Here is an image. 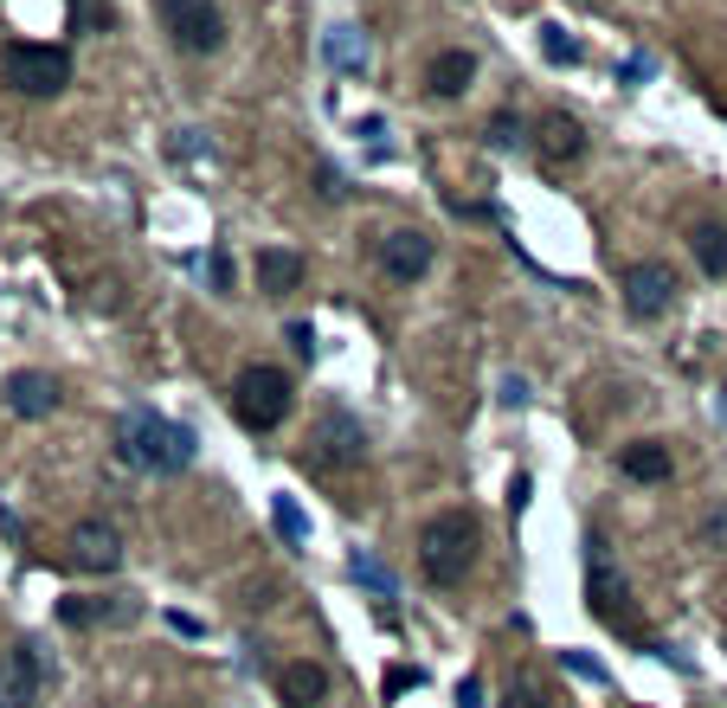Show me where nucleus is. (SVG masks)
<instances>
[{"mask_svg":"<svg viewBox=\"0 0 727 708\" xmlns=\"http://www.w3.org/2000/svg\"><path fill=\"white\" fill-rule=\"evenodd\" d=\"M618 290H625V309H631L638 322H656V316H669V309H676L682 278H676L663 258H638V265H625V271H618Z\"/></svg>","mask_w":727,"mask_h":708,"instance_id":"6","label":"nucleus"},{"mask_svg":"<svg viewBox=\"0 0 727 708\" xmlns=\"http://www.w3.org/2000/svg\"><path fill=\"white\" fill-rule=\"evenodd\" d=\"M322 52H329L335 71H367V39L355 26H329V33H322Z\"/></svg>","mask_w":727,"mask_h":708,"instance_id":"18","label":"nucleus"},{"mask_svg":"<svg viewBox=\"0 0 727 708\" xmlns=\"http://www.w3.org/2000/svg\"><path fill=\"white\" fill-rule=\"evenodd\" d=\"M722 419H727V387H722Z\"/></svg>","mask_w":727,"mask_h":708,"instance_id":"31","label":"nucleus"},{"mask_svg":"<svg viewBox=\"0 0 727 708\" xmlns=\"http://www.w3.org/2000/svg\"><path fill=\"white\" fill-rule=\"evenodd\" d=\"M251 278H258L264 296H296L303 278H309V265H303V252H291V245H264V252L251 258Z\"/></svg>","mask_w":727,"mask_h":708,"instance_id":"13","label":"nucleus"},{"mask_svg":"<svg viewBox=\"0 0 727 708\" xmlns=\"http://www.w3.org/2000/svg\"><path fill=\"white\" fill-rule=\"evenodd\" d=\"M0 84L20 90V97H59L72 84V52L65 46H0Z\"/></svg>","mask_w":727,"mask_h":708,"instance_id":"3","label":"nucleus"},{"mask_svg":"<svg viewBox=\"0 0 727 708\" xmlns=\"http://www.w3.org/2000/svg\"><path fill=\"white\" fill-rule=\"evenodd\" d=\"M560 663H567L574 676H586V683H605V670H599L592 657H580V650H560Z\"/></svg>","mask_w":727,"mask_h":708,"instance_id":"24","label":"nucleus"},{"mask_svg":"<svg viewBox=\"0 0 727 708\" xmlns=\"http://www.w3.org/2000/svg\"><path fill=\"white\" fill-rule=\"evenodd\" d=\"M291 349H296V354L316 349V329H309V322H291Z\"/></svg>","mask_w":727,"mask_h":708,"instance_id":"28","label":"nucleus"},{"mask_svg":"<svg viewBox=\"0 0 727 708\" xmlns=\"http://www.w3.org/2000/svg\"><path fill=\"white\" fill-rule=\"evenodd\" d=\"M490 142H496V148H521V123H515V117H496V123H490Z\"/></svg>","mask_w":727,"mask_h":708,"instance_id":"25","label":"nucleus"},{"mask_svg":"<svg viewBox=\"0 0 727 708\" xmlns=\"http://www.w3.org/2000/svg\"><path fill=\"white\" fill-rule=\"evenodd\" d=\"M39 696H46V657H39V644L0 650V708H39Z\"/></svg>","mask_w":727,"mask_h":708,"instance_id":"8","label":"nucleus"},{"mask_svg":"<svg viewBox=\"0 0 727 708\" xmlns=\"http://www.w3.org/2000/svg\"><path fill=\"white\" fill-rule=\"evenodd\" d=\"M432 232H419V225H399V232H386L380 245H373V258H380V271L393 283H419L432 271Z\"/></svg>","mask_w":727,"mask_h":708,"instance_id":"9","label":"nucleus"},{"mask_svg":"<svg viewBox=\"0 0 727 708\" xmlns=\"http://www.w3.org/2000/svg\"><path fill=\"white\" fill-rule=\"evenodd\" d=\"M605 541L592 535V612L612 625V632H625L631 644H651V632H644V619L631 612V599H625V586H612V573H605V554H599Z\"/></svg>","mask_w":727,"mask_h":708,"instance_id":"10","label":"nucleus"},{"mask_svg":"<svg viewBox=\"0 0 727 708\" xmlns=\"http://www.w3.org/2000/svg\"><path fill=\"white\" fill-rule=\"evenodd\" d=\"M457 708H483V676H464V683H457Z\"/></svg>","mask_w":727,"mask_h":708,"instance_id":"26","label":"nucleus"},{"mask_svg":"<svg viewBox=\"0 0 727 708\" xmlns=\"http://www.w3.org/2000/svg\"><path fill=\"white\" fill-rule=\"evenodd\" d=\"M618 471H625L631 484H669V444H656V438L625 444V451H618Z\"/></svg>","mask_w":727,"mask_h":708,"instance_id":"16","label":"nucleus"},{"mask_svg":"<svg viewBox=\"0 0 727 708\" xmlns=\"http://www.w3.org/2000/svg\"><path fill=\"white\" fill-rule=\"evenodd\" d=\"M291 400H296L291 374H284V367H264V361L245 367L238 387H232V413H238L245 431H278V425L291 419Z\"/></svg>","mask_w":727,"mask_h":708,"instance_id":"4","label":"nucleus"},{"mask_svg":"<svg viewBox=\"0 0 727 708\" xmlns=\"http://www.w3.org/2000/svg\"><path fill=\"white\" fill-rule=\"evenodd\" d=\"M278 696H284L291 708H316L322 696H329V670H322L316 657H296V663L278 670Z\"/></svg>","mask_w":727,"mask_h":708,"instance_id":"15","label":"nucleus"},{"mask_svg":"<svg viewBox=\"0 0 727 708\" xmlns=\"http://www.w3.org/2000/svg\"><path fill=\"white\" fill-rule=\"evenodd\" d=\"M316 181H322V200H342V194H348V187H342V174H335V168H329V161H322V168H316Z\"/></svg>","mask_w":727,"mask_h":708,"instance_id":"27","label":"nucleus"},{"mask_svg":"<svg viewBox=\"0 0 727 708\" xmlns=\"http://www.w3.org/2000/svg\"><path fill=\"white\" fill-rule=\"evenodd\" d=\"M309 457L322 464V471H342V464H361L367 457V431L355 413H342V406H329L322 425H316V438H309Z\"/></svg>","mask_w":727,"mask_h":708,"instance_id":"7","label":"nucleus"},{"mask_svg":"<svg viewBox=\"0 0 727 708\" xmlns=\"http://www.w3.org/2000/svg\"><path fill=\"white\" fill-rule=\"evenodd\" d=\"M521 708H554V703H547L541 689H521Z\"/></svg>","mask_w":727,"mask_h":708,"instance_id":"30","label":"nucleus"},{"mask_svg":"<svg viewBox=\"0 0 727 708\" xmlns=\"http://www.w3.org/2000/svg\"><path fill=\"white\" fill-rule=\"evenodd\" d=\"M477 561V515L470 509H438L419 528V566L432 586H464V573Z\"/></svg>","mask_w":727,"mask_h":708,"instance_id":"2","label":"nucleus"},{"mask_svg":"<svg viewBox=\"0 0 727 708\" xmlns=\"http://www.w3.org/2000/svg\"><path fill=\"white\" fill-rule=\"evenodd\" d=\"M348 573H355L361 586H373L380 599H399V586H393V573H386V566L373 561V554H355V561H348Z\"/></svg>","mask_w":727,"mask_h":708,"instance_id":"22","label":"nucleus"},{"mask_svg":"<svg viewBox=\"0 0 727 708\" xmlns=\"http://www.w3.org/2000/svg\"><path fill=\"white\" fill-rule=\"evenodd\" d=\"M155 13H161V33L181 46V52H219L225 46V13H219V0H155Z\"/></svg>","mask_w":727,"mask_h":708,"instance_id":"5","label":"nucleus"},{"mask_svg":"<svg viewBox=\"0 0 727 708\" xmlns=\"http://www.w3.org/2000/svg\"><path fill=\"white\" fill-rule=\"evenodd\" d=\"M689 252L702 258L708 278H727V232L722 225H695V232H689Z\"/></svg>","mask_w":727,"mask_h":708,"instance_id":"20","label":"nucleus"},{"mask_svg":"<svg viewBox=\"0 0 727 708\" xmlns=\"http://www.w3.org/2000/svg\"><path fill=\"white\" fill-rule=\"evenodd\" d=\"M541 52H547L554 65H574V59H580V46H574L560 26H541Z\"/></svg>","mask_w":727,"mask_h":708,"instance_id":"23","label":"nucleus"},{"mask_svg":"<svg viewBox=\"0 0 727 708\" xmlns=\"http://www.w3.org/2000/svg\"><path fill=\"white\" fill-rule=\"evenodd\" d=\"M470 77H477V59H470L464 46H444V52H432V65H426V90L451 103V97L470 90Z\"/></svg>","mask_w":727,"mask_h":708,"instance_id":"14","label":"nucleus"},{"mask_svg":"<svg viewBox=\"0 0 727 708\" xmlns=\"http://www.w3.org/2000/svg\"><path fill=\"white\" fill-rule=\"evenodd\" d=\"M59 619H65V625H77V632H84V625H123V619H136V606H103V599H65V606H59Z\"/></svg>","mask_w":727,"mask_h":708,"instance_id":"19","label":"nucleus"},{"mask_svg":"<svg viewBox=\"0 0 727 708\" xmlns=\"http://www.w3.org/2000/svg\"><path fill=\"white\" fill-rule=\"evenodd\" d=\"M194 451H200V438L187 431V425L161 419V413H123L116 419V457L123 464H136V471H155V477H181L187 464H194Z\"/></svg>","mask_w":727,"mask_h":708,"instance_id":"1","label":"nucleus"},{"mask_svg":"<svg viewBox=\"0 0 727 708\" xmlns=\"http://www.w3.org/2000/svg\"><path fill=\"white\" fill-rule=\"evenodd\" d=\"M271 522H278V535H284L291 548H309V522H303L296 496H271Z\"/></svg>","mask_w":727,"mask_h":708,"instance_id":"21","label":"nucleus"},{"mask_svg":"<svg viewBox=\"0 0 727 708\" xmlns=\"http://www.w3.org/2000/svg\"><path fill=\"white\" fill-rule=\"evenodd\" d=\"M72 566H84V573H116V566H123V535H116L110 522H77Z\"/></svg>","mask_w":727,"mask_h":708,"instance_id":"12","label":"nucleus"},{"mask_svg":"<svg viewBox=\"0 0 727 708\" xmlns=\"http://www.w3.org/2000/svg\"><path fill=\"white\" fill-rule=\"evenodd\" d=\"M580 155H586V130L574 117H547V123H541V161H547V168L580 161Z\"/></svg>","mask_w":727,"mask_h":708,"instance_id":"17","label":"nucleus"},{"mask_svg":"<svg viewBox=\"0 0 727 708\" xmlns=\"http://www.w3.org/2000/svg\"><path fill=\"white\" fill-rule=\"evenodd\" d=\"M0 400H7L13 419H52V413H59V380L39 374V367H20V374H7Z\"/></svg>","mask_w":727,"mask_h":708,"instance_id":"11","label":"nucleus"},{"mask_svg":"<svg viewBox=\"0 0 727 708\" xmlns=\"http://www.w3.org/2000/svg\"><path fill=\"white\" fill-rule=\"evenodd\" d=\"M503 400H509V406H521V400H528V380H521V374H509V380H503Z\"/></svg>","mask_w":727,"mask_h":708,"instance_id":"29","label":"nucleus"}]
</instances>
